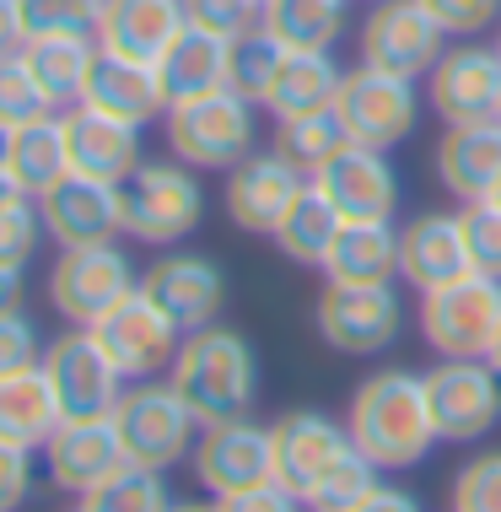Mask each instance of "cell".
<instances>
[{"instance_id":"cell-1","label":"cell","mask_w":501,"mask_h":512,"mask_svg":"<svg viewBox=\"0 0 501 512\" xmlns=\"http://www.w3.org/2000/svg\"><path fill=\"white\" fill-rule=\"evenodd\" d=\"M345 426L378 469H415L442 442L426 405V378H415L405 367H383L372 378H361Z\"/></svg>"},{"instance_id":"cell-2","label":"cell","mask_w":501,"mask_h":512,"mask_svg":"<svg viewBox=\"0 0 501 512\" xmlns=\"http://www.w3.org/2000/svg\"><path fill=\"white\" fill-rule=\"evenodd\" d=\"M167 383L184 394V405L194 410L200 426H221V421H243L259 399V356L238 329L227 324H205L184 335Z\"/></svg>"},{"instance_id":"cell-3","label":"cell","mask_w":501,"mask_h":512,"mask_svg":"<svg viewBox=\"0 0 501 512\" xmlns=\"http://www.w3.org/2000/svg\"><path fill=\"white\" fill-rule=\"evenodd\" d=\"M254 98L232 87H216L205 98H184L167 103L162 130L178 162H189L194 173H232L248 151L259 146V114Z\"/></svg>"},{"instance_id":"cell-4","label":"cell","mask_w":501,"mask_h":512,"mask_svg":"<svg viewBox=\"0 0 501 512\" xmlns=\"http://www.w3.org/2000/svg\"><path fill=\"white\" fill-rule=\"evenodd\" d=\"M205 216V189L194 178L189 162H141L130 178L119 184V221L135 243L167 248L178 238H189Z\"/></svg>"},{"instance_id":"cell-5","label":"cell","mask_w":501,"mask_h":512,"mask_svg":"<svg viewBox=\"0 0 501 512\" xmlns=\"http://www.w3.org/2000/svg\"><path fill=\"white\" fill-rule=\"evenodd\" d=\"M114 426H119V442L130 453V464H146V469H173L200 442V421L184 405V394L173 383H157V378H146V383L119 394Z\"/></svg>"},{"instance_id":"cell-6","label":"cell","mask_w":501,"mask_h":512,"mask_svg":"<svg viewBox=\"0 0 501 512\" xmlns=\"http://www.w3.org/2000/svg\"><path fill=\"white\" fill-rule=\"evenodd\" d=\"M501 329V281L464 270L448 286L421 292V335L437 356H485Z\"/></svg>"},{"instance_id":"cell-7","label":"cell","mask_w":501,"mask_h":512,"mask_svg":"<svg viewBox=\"0 0 501 512\" xmlns=\"http://www.w3.org/2000/svg\"><path fill=\"white\" fill-rule=\"evenodd\" d=\"M334 114H340L345 135H351L356 146L388 151V146H399L415 135V124H421V98H415L410 76L378 71V65H356V71L340 76Z\"/></svg>"},{"instance_id":"cell-8","label":"cell","mask_w":501,"mask_h":512,"mask_svg":"<svg viewBox=\"0 0 501 512\" xmlns=\"http://www.w3.org/2000/svg\"><path fill=\"white\" fill-rule=\"evenodd\" d=\"M141 286V275H135L130 254L108 238V243H81V248H60V259H54L49 270V302L60 318H71V324L92 329L97 318H103L114 302H124Z\"/></svg>"},{"instance_id":"cell-9","label":"cell","mask_w":501,"mask_h":512,"mask_svg":"<svg viewBox=\"0 0 501 512\" xmlns=\"http://www.w3.org/2000/svg\"><path fill=\"white\" fill-rule=\"evenodd\" d=\"M313 324L329 351L340 356H383L405 329L394 281L388 286H351V281H324L313 302Z\"/></svg>"},{"instance_id":"cell-10","label":"cell","mask_w":501,"mask_h":512,"mask_svg":"<svg viewBox=\"0 0 501 512\" xmlns=\"http://www.w3.org/2000/svg\"><path fill=\"white\" fill-rule=\"evenodd\" d=\"M44 378L60 399L65 421H108L124 394V372L108 362L97 335L81 324H71L60 340L44 345Z\"/></svg>"},{"instance_id":"cell-11","label":"cell","mask_w":501,"mask_h":512,"mask_svg":"<svg viewBox=\"0 0 501 512\" xmlns=\"http://www.w3.org/2000/svg\"><path fill=\"white\" fill-rule=\"evenodd\" d=\"M426 405L442 442H480L501 421V372L485 356H442L426 372Z\"/></svg>"},{"instance_id":"cell-12","label":"cell","mask_w":501,"mask_h":512,"mask_svg":"<svg viewBox=\"0 0 501 512\" xmlns=\"http://www.w3.org/2000/svg\"><path fill=\"white\" fill-rule=\"evenodd\" d=\"M270 453H275V480L286 491H297L302 502H313L329 486V475L356 453L351 426L329 421L324 410H286L270 426Z\"/></svg>"},{"instance_id":"cell-13","label":"cell","mask_w":501,"mask_h":512,"mask_svg":"<svg viewBox=\"0 0 501 512\" xmlns=\"http://www.w3.org/2000/svg\"><path fill=\"white\" fill-rule=\"evenodd\" d=\"M92 335L108 351V362L124 372V383H146V378H157V372H167L178 356V345H184V329H178L141 286L97 318Z\"/></svg>"},{"instance_id":"cell-14","label":"cell","mask_w":501,"mask_h":512,"mask_svg":"<svg viewBox=\"0 0 501 512\" xmlns=\"http://www.w3.org/2000/svg\"><path fill=\"white\" fill-rule=\"evenodd\" d=\"M442 44H448V33L421 0H372L367 22H361V65H378V71L410 81L431 76V65L448 54Z\"/></svg>"},{"instance_id":"cell-15","label":"cell","mask_w":501,"mask_h":512,"mask_svg":"<svg viewBox=\"0 0 501 512\" xmlns=\"http://www.w3.org/2000/svg\"><path fill=\"white\" fill-rule=\"evenodd\" d=\"M194 480L216 496H238L248 486H264L275 480V453H270V426L243 421H221V426H200V442H194Z\"/></svg>"},{"instance_id":"cell-16","label":"cell","mask_w":501,"mask_h":512,"mask_svg":"<svg viewBox=\"0 0 501 512\" xmlns=\"http://www.w3.org/2000/svg\"><path fill=\"white\" fill-rule=\"evenodd\" d=\"M426 103L442 124H480L496 119L501 103V54L496 44H458L426 76Z\"/></svg>"},{"instance_id":"cell-17","label":"cell","mask_w":501,"mask_h":512,"mask_svg":"<svg viewBox=\"0 0 501 512\" xmlns=\"http://www.w3.org/2000/svg\"><path fill=\"white\" fill-rule=\"evenodd\" d=\"M313 184L334 200V211L345 221H394L399 211V173L388 162V151L351 141L313 173Z\"/></svg>"},{"instance_id":"cell-18","label":"cell","mask_w":501,"mask_h":512,"mask_svg":"<svg viewBox=\"0 0 501 512\" xmlns=\"http://www.w3.org/2000/svg\"><path fill=\"white\" fill-rule=\"evenodd\" d=\"M302 184H308V168H297V162H291L281 146L248 151L238 168L227 173V216L238 221L243 232L270 238L275 221L286 216V205L297 200Z\"/></svg>"},{"instance_id":"cell-19","label":"cell","mask_w":501,"mask_h":512,"mask_svg":"<svg viewBox=\"0 0 501 512\" xmlns=\"http://www.w3.org/2000/svg\"><path fill=\"white\" fill-rule=\"evenodd\" d=\"M141 292L157 302L184 335H194V329L216 324L221 302H227V275H221V265L205 254H162L157 265L141 275Z\"/></svg>"},{"instance_id":"cell-20","label":"cell","mask_w":501,"mask_h":512,"mask_svg":"<svg viewBox=\"0 0 501 512\" xmlns=\"http://www.w3.org/2000/svg\"><path fill=\"white\" fill-rule=\"evenodd\" d=\"M38 216H44V232L60 248L108 243V238H119V232H124V221H119V184L81 178V173H65L49 195H38Z\"/></svg>"},{"instance_id":"cell-21","label":"cell","mask_w":501,"mask_h":512,"mask_svg":"<svg viewBox=\"0 0 501 512\" xmlns=\"http://www.w3.org/2000/svg\"><path fill=\"white\" fill-rule=\"evenodd\" d=\"M65 146H71V173L81 178H103V184H124L141 168V124H124L114 114L76 103L65 108Z\"/></svg>"},{"instance_id":"cell-22","label":"cell","mask_w":501,"mask_h":512,"mask_svg":"<svg viewBox=\"0 0 501 512\" xmlns=\"http://www.w3.org/2000/svg\"><path fill=\"white\" fill-rule=\"evenodd\" d=\"M44 459H49L54 486L71 491V496H87L92 486H103L108 475H119V469L130 464V453H124L119 426H114V415H108V421H60V432L49 437Z\"/></svg>"},{"instance_id":"cell-23","label":"cell","mask_w":501,"mask_h":512,"mask_svg":"<svg viewBox=\"0 0 501 512\" xmlns=\"http://www.w3.org/2000/svg\"><path fill=\"white\" fill-rule=\"evenodd\" d=\"M81 103L97 108V114H114L124 124H141V130L167 114V92H162L157 65L130 60V54H114V49H97L87 87H81Z\"/></svg>"},{"instance_id":"cell-24","label":"cell","mask_w":501,"mask_h":512,"mask_svg":"<svg viewBox=\"0 0 501 512\" xmlns=\"http://www.w3.org/2000/svg\"><path fill=\"white\" fill-rule=\"evenodd\" d=\"M469 270V248H464V221L458 211H421L415 221L399 227V275L415 292L448 286Z\"/></svg>"},{"instance_id":"cell-25","label":"cell","mask_w":501,"mask_h":512,"mask_svg":"<svg viewBox=\"0 0 501 512\" xmlns=\"http://www.w3.org/2000/svg\"><path fill=\"white\" fill-rule=\"evenodd\" d=\"M184 0H103L97 17V49L130 54V60H162V49L184 33Z\"/></svg>"},{"instance_id":"cell-26","label":"cell","mask_w":501,"mask_h":512,"mask_svg":"<svg viewBox=\"0 0 501 512\" xmlns=\"http://www.w3.org/2000/svg\"><path fill=\"white\" fill-rule=\"evenodd\" d=\"M437 178L464 205L491 195V184L501 178V124H448V135L437 141Z\"/></svg>"},{"instance_id":"cell-27","label":"cell","mask_w":501,"mask_h":512,"mask_svg":"<svg viewBox=\"0 0 501 512\" xmlns=\"http://www.w3.org/2000/svg\"><path fill=\"white\" fill-rule=\"evenodd\" d=\"M340 76H345V71L329 60V49H286L281 71L270 76V87H264L259 108H264L275 124L302 119V114H318V108L334 103Z\"/></svg>"},{"instance_id":"cell-28","label":"cell","mask_w":501,"mask_h":512,"mask_svg":"<svg viewBox=\"0 0 501 512\" xmlns=\"http://www.w3.org/2000/svg\"><path fill=\"white\" fill-rule=\"evenodd\" d=\"M227 54H232V38L211 33V27L184 22V33H178L173 44L162 49V60H157V76H162L167 103L205 98V92L227 87Z\"/></svg>"},{"instance_id":"cell-29","label":"cell","mask_w":501,"mask_h":512,"mask_svg":"<svg viewBox=\"0 0 501 512\" xmlns=\"http://www.w3.org/2000/svg\"><path fill=\"white\" fill-rule=\"evenodd\" d=\"M60 399H54L49 378H44V362L38 367H22L11 378H0V442L11 448H49V437L60 432Z\"/></svg>"},{"instance_id":"cell-30","label":"cell","mask_w":501,"mask_h":512,"mask_svg":"<svg viewBox=\"0 0 501 512\" xmlns=\"http://www.w3.org/2000/svg\"><path fill=\"white\" fill-rule=\"evenodd\" d=\"M399 275V227L394 221H345L324 259V281L388 286Z\"/></svg>"},{"instance_id":"cell-31","label":"cell","mask_w":501,"mask_h":512,"mask_svg":"<svg viewBox=\"0 0 501 512\" xmlns=\"http://www.w3.org/2000/svg\"><path fill=\"white\" fill-rule=\"evenodd\" d=\"M340 227H345V216L334 211V200L308 178V184L297 189V200L286 205V216L275 221L270 243L281 248L291 265H302V270H324V259H329L334 238H340Z\"/></svg>"},{"instance_id":"cell-32","label":"cell","mask_w":501,"mask_h":512,"mask_svg":"<svg viewBox=\"0 0 501 512\" xmlns=\"http://www.w3.org/2000/svg\"><path fill=\"white\" fill-rule=\"evenodd\" d=\"M22 65L33 71V81L44 87V98L54 108H76L87 71L97 60V38H76V33H54V38H27L17 49Z\"/></svg>"},{"instance_id":"cell-33","label":"cell","mask_w":501,"mask_h":512,"mask_svg":"<svg viewBox=\"0 0 501 512\" xmlns=\"http://www.w3.org/2000/svg\"><path fill=\"white\" fill-rule=\"evenodd\" d=\"M6 168L22 184V195H49L65 173H71V146H65V119L44 114L33 124H17L11 130V151H6Z\"/></svg>"},{"instance_id":"cell-34","label":"cell","mask_w":501,"mask_h":512,"mask_svg":"<svg viewBox=\"0 0 501 512\" xmlns=\"http://www.w3.org/2000/svg\"><path fill=\"white\" fill-rule=\"evenodd\" d=\"M259 22L286 49H334L345 33V0H264Z\"/></svg>"},{"instance_id":"cell-35","label":"cell","mask_w":501,"mask_h":512,"mask_svg":"<svg viewBox=\"0 0 501 512\" xmlns=\"http://www.w3.org/2000/svg\"><path fill=\"white\" fill-rule=\"evenodd\" d=\"M81 512H173V496H167L162 469L124 464L119 475H108L103 486L81 496Z\"/></svg>"},{"instance_id":"cell-36","label":"cell","mask_w":501,"mask_h":512,"mask_svg":"<svg viewBox=\"0 0 501 512\" xmlns=\"http://www.w3.org/2000/svg\"><path fill=\"white\" fill-rule=\"evenodd\" d=\"M286 60V44L270 33L264 22H254L248 33L232 38V54H227V87L243 92V98H264V87H270V76L281 71Z\"/></svg>"},{"instance_id":"cell-37","label":"cell","mask_w":501,"mask_h":512,"mask_svg":"<svg viewBox=\"0 0 501 512\" xmlns=\"http://www.w3.org/2000/svg\"><path fill=\"white\" fill-rule=\"evenodd\" d=\"M275 146H281L297 168H308V178H313L334 151L351 146V135H345V124H340V114H334V103H329V108H318V114L286 119L281 135H275Z\"/></svg>"},{"instance_id":"cell-38","label":"cell","mask_w":501,"mask_h":512,"mask_svg":"<svg viewBox=\"0 0 501 512\" xmlns=\"http://www.w3.org/2000/svg\"><path fill=\"white\" fill-rule=\"evenodd\" d=\"M17 6L27 38H54V33L97 38V17H103V0H17Z\"/></svg>"},{"instance_id":"cell-39","label":"cell","mask_w":501,"mask_h":512,"mask_svg":"<svg viewBox=\"0 0 501 512\" xmlns=\"http://www.w3.org/2000/svg\"><path fill=\"white\" fill-rule=\"evenodd\" d=\"M44 114H54V103L44 98L33 71L22 65V54H0V124L17 130V124H33Z\"/></svg>"},{"instance_id":"cell-40","label":"cell","mask_w":501,"mask_h":512,"mask_svg":"<svg viewBox=\"0 0 501 512\" xmlns=\"http://www.w3.org/2000/svg\"><path fill=\"white\" fill-rule=\"evenodd\" d=\"M44 216H38V200H11L6 211H0V265L11 270H27L38 254V243H44Z\"/></svg>"},{"instance_id":"cell-41","label":"cell","mask_w":501,"mask_h":512,"mask_svg":"<svg viewBox=\"0 0 501 512\" xmlns=\"http://www.w3.org/2000/svg\"><path fill=\"white\" fill-rule=\"evenodd\" d=\"M458 221H464L469 270L496 275V281H501V205H491V200H469L464 211H458Z\"/></svg>"},{"instance_id":"cell-42","label":"cell","mask_w":501,"mask_h":512,"mask_svg":"<svg viewBox=\"0 0 501 512\" xmlns=\"http://www.w3.org/2000/svg\"><path fill=\"white\" fill-rule=\"evenodd\" d=\"M453 512H501V448L475 453L453 480Z\"/></svg>"},{"instance_id":"cell-43","label":"cell","mask_w":501,"mask_h":512,"mask_svg":"<svg viewBox=\"0 0 501 512\" xmlns=\"http://www.w3.org/2000/svg\"><path fill=\"white\" fill-rule=\"evenodd\" d=\"M44 362V335L27 313H0V378Z\"/></svg>"},{"instance_id":"cell-44","label":"cell","mask_w":501,"mask_h":512,"mask_svg":"<svg viewBox=\"0 0 501 512\" xmlns=\"http://www.w3.org/2000/svg\"><path fill=\"white\" fill-rule=\"evenodd\" d=\"M448 38H475L501 22V0H421Z\"/></svg>"},{"instance_id":"cell-45","label":"cell","mask_w":501,"mask_h":512,"mask_svg":"<svg viewBox=\"0 0 501 512\" xmlns=\"http://www.w3.org/2000/svg\"><path fill=\"white\" fill-rule=\"evenodd\" d=\"M184 17L221 38H238L259 22V0H184Z\"/></svg>"},{"instance_id":"cell-46","label":"cell","mask_w":501,"mask_h":512,"mask_svg":"<svg viewBox=\"0 0 501 512\" xmlns=\"http://www.w3.org/2000/svg\"><path fill=\"white\" fill-rule=\"evenodd\" d=\"M216 507L221 512H302L308 502H302L297 491H286L281 480H264V486H248L238 496H221Z\"/></svg>"},{"instance_id":"cell-47","label":"cell","mask_w":501,"mask_h":512,"mask_svg":"<svg viewBox=\"0 0 501 512\" xmlns=\"http://www.w3.org/2000/svg\"><path fill=\"white\" fill-rule=\"evenodd\" d=\"M27 486H33V464H27V448H11L0 442V512H17L27 502Z\"/></svg>"},{"instance_id":"cell-48","label":"cell","mask_w":501,"mask_h":512,"mask_svg":"<svg viewBox=\"0 0 501 512\" xmlns=\"http://www.w3.org/2000/svg\"><path fill=\"white\" fill-rule=\"evenodd\" d=\"M351 512H421V502H415L410 491H399V486H372L367 496H361V502L351 507Z\"/></svg>"},{"instance_id":"cell-49","label":"cell","mask_w":501,"mask_h":512,"mask_svg":"<svg viewBox=\"0 0 501 512\" xmlns=\"http://www.w3.org/2000/svg\"><path fill=\"white\" fill-rule=\"evenodd\" d=\"M22 44H27L22 6H17V0H0V54H17Z\"/></svg>"},{"instance_id":"cell-50","label":"cell","mask_w":501,"mask_h":512,"mask_svg":"<svg viewBox=\"0 0 501 512\" xmlns=\"http://www.w3.org/2000/svg\"><path fill=\"white\" fill-rule=\"evenodd\" d=\"M22 292H27L22 270L0 265V313H22Z\"/></svg>"},{"instance_id":"cell-51","label":"cell","mask_w":501,"mask_h":512,"mask_svg":"<svg viewBox=\"0 0 501 512\" xmlns=\"http://www.w3.org/2000/svg\"><path fill=\"white\" fill-rule=\"evenodd\" d=\"M11 200H22V184L11 178V168H0V211H6ZM27 200H33V195H27Z\"/></svg>"},{"instance_id":"cell-52","label":"cell","mask_w":501,"mask_h":512,"mask_svg":"<svg viewBox=\"0 0 501 512\" xmlns=\"http://www.w3.org/2000/svg\"><path fill=\"white\" fill-rule=\"evenodd\" d=\"M173 512H221V507L216 502L211 507H205V502H173Z\"/></svg>"},{"instance_id":"cell-53","label":"cell","mask_w":501,"mask_h":512,"mask_svg":"<svg viewBox=\"0 0 501 512\" xmlns=\"http://www.w3.org/2000/svg\"><path fill=\"white\" fill-rule=\"evenodd\" d=\"M485 362H491L501 372V329H496V340H491V351H485Z\"/></svg>"},{"instance_id":"cell-54","label":"cell","mask_w":501,"mask_h":512,"mask_svg":"<svg viewBox=\"0 0 501 512\" xmlns=\"http://www.w3.org/2000/svg\"><path fill=\"white\" fill-rule=\"evenodd\" d=\"M6 151H11V130L0 124V168H6Z\"/></svg>"},{"instance_id":"cell-55","label":"cell","mask_w":501,"mask_h":512,"mask_svg":"<svg viewBox=\"0 0 501 512\" xmlns=\"http://www.w3.org/2000/svg\"><path fill=\"white\" fill-rule=\"evenodd\" d=\"M485 200H491V205H501V178H496V184H491V195H485Z\"/></svg>"},{"instance_id":"cell-56","label":"cell","mask_w":501,"mask_h":512,"mask_svg":"<svg viewBox=\"0 0 501 512\" xmlns=\"http://www.w3.org/2000/svg\"><path fill=\"white\" fill-rule=\"evenodd\" d=\"M496 54H501V22H496Z\"/></svg>"},{"instance_id":"cell-57","label":"cell","mask_w":501,"mask_h":512,"mask_svg":"<svg viewBox=\"0 0 501 512\" xmlns=\"http://www.w3.org/2000/svg\"><path fill=\"white\" fill-rule=\"evenodd\" d=\"M496 124H501V103H496Z\"/></svg>"},{"instance_id":"cell-58","label":"cell","mask_w":501,"mask_h":512,"mask_svg":"<svg viewBox=\"0 0 501 512\" xmlns=\"http://www.w3.org/2000/svg\"><path fill=\"white\" fill-rule=\"evenodd\" d=\"M259 11H264V0H259Z\"/></svg>"},{"instance_id":"cell-59","label":"cell","mask_w":501,"mask_h":512,"mask_svg":"<svg viewBox=\"0 0 501 512\" xmlns=\"http://www.w3.org/2000/svg\"><path fill=\"white\" fill-rule=\"evenodd\" d=\"M76 512H81V507H76Z\"/></svg>"}]
</instances>
